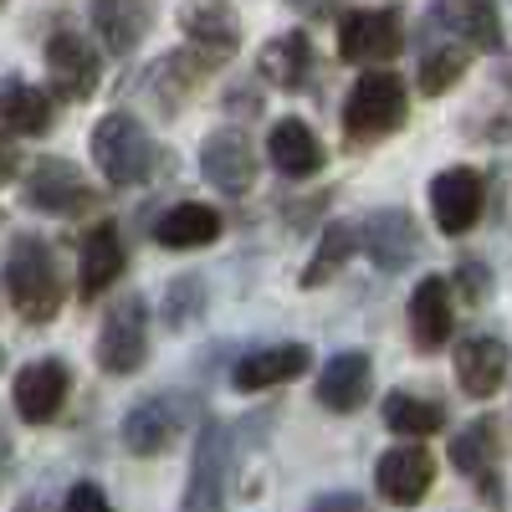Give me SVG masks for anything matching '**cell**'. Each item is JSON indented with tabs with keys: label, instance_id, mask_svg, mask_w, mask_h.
<instances>
[{
	"label": "cell",
	"instance_id": "obj_37",
	"mask_svg": "<svg viewBox=\"0 0 512 512\" xmlns=\"http://www.w3.org/2000/svg\"><path fill=\"white\" fill-rule=\"evenodd\" d=\"M297 11H308V16H318V11H328V0H292Z\"/></svg>",
	"mask_w": 512,
	"mask_h": 512
},
{
	"label": "cell",
	"instance_id": "obj_39",
	"mask_svg": "<svg viewBox=\"0 0 512 512\" xmlns=\"http://www.w3.org/2000/svg\"><path fill=\"white\" fill-rule=\"evenodd\" d=\"M0 364H6V354H0Z\"/></svg>",
	"mask_w": 512,
	"mask_h": 512
},
{
	"label": "cell",
	"instance_id": "obj_36",
	"mask_svg": "<svg viewBox=\"0 0 512 512\" xmlns=\"http://www.w3.org/2000/svg\"><path fill=\"white\" fill-rule=\"evenodd\" d=\"M11 175H16V149H11L6 139H0V185H6Z\"/></svg>",
	"mask_w": 512,
	"mask_h": 512
},
{
	"label": "cell",
	"instance_id": "obj_38",
	"mask_svg": "<svg viewBox=\"0 0 512 512\" xmlns=\"http://www.w3.org/2000/svg\"><path fill=\"white\" fill-rule=\"evenodd\" d=\"M11 456V441H6V431H0V461H6Z\"/></svg>",
	"mask_w": 512,
	"mask_h": 512
},
{
	"label": "cell",
	"instance_id": "obj_32",
	"mask_svg": "<svg viewBox=\"0 0 512 512\" xmlns=\"http://www.w3.org/2000/svg\"><path fill=\"white\" fill-rule=\"evenodd\" d=\"M205 308V282L200 277H180V282H169L164 292V328H190Z\"/></svg>",
	"mask_w": 512,
	"mask_h": 512
},
{
	"label": "cell",
	"instance_id": "obj_7",
	"mask_svg": "<svg viewBox=\"0 0 512 512\" xmlns=\"http://www.w3.org/2000/svg\"><path fill=\"white\" fill-rule=\"evenodd\" d=\"M482 200H487L482 175H477V169H466V164L441 169V175L431 180V216H436V226H441L446 236L472 231V226L482 221Z\"/></svg>",
	"mask_w": 512,
	"mask_h": 512
},
{
	"label": "cell",
	"instance_id": "obj_13",
	"mask_svg": "<svg viewBox=\"0 0 512 512\" xmlns=\"http://www.w3.org/2000/svg\"><path fill=\"white\" fill-rule=\"evenodd\" d=\"M431 482H436V456L425 451L420 441H405V446L379 456V492L390 502L415 507L425 492H431Z\"/></svg>",
	"mask_w": 512,
	"mask_h": 512
},
{
	"label": "cell",
	"instance_id": "obj_5",
	"mask_svg": "<svg viewBox=\"0 0 512 512\" xmlns=\"http://www.w3.org/2000/svg\"><path fill=\"white\" fill-rule=\"evenodd\" d=\"M185 425H190L185 395H149L123 415V446L134 456H159L185 436Z\"/></svg>",
	"mask_w": 512,
	"mask_h": 512
},
{
	"label": "cell",
	"instance_id": "obj_11",
	"mask_svg": "<svg viewBox=\"0 0 512 512\" xmlns=\"http://www.w3.org/2000/svg\"><path fill=\"white\" fill-rule=\"evenodd\" d=\"M47 77H52L57 98H67V103L93 98L98 93V57H93V47L77 31H57L47 41Z\"/></svg>",
	"mask_w": 512,
	"mask_h": 512
},
{
	"label": "cell",
	"instance_id": "obj_24",
	"mask_svg": "<svg viewBox=\"0 0 512 512\" xmlns=\"http://www.w3.org/2000/svg\"><path fill=\"white\" fill-rule=\"evenodd\" d=\"M369 400V354L349 349V354H333L328 369L318 374V405L349 415Z\"/></svg>",
	"mask_w": 512,
	"mask_h": 512
},
{
	"label": "cell",
	"instance_id": "obj_40",
	"mask_svg": "<svg viewBox=\"0 0 512 512\" xmlns=\"http://www.w3.org/2000/svg\"><path fill=\"white\" fill-rule=\"evenodd\" d=\"M0 6H6V0H0Z\"/></svg>",
	"mask_w": 512,
	"mask_h": 512
},
{
	"label": "cell",
	"instance_id": "obj_22",
	"mask_svg": "<svg viewBox=\"0 0 512 512\" xmlns=\"http://www.w3.org/2000/svg\"><path fill=\"white\" fill-rule=\"evenodd\" d=\"M123 272V241L113 221H98L88 236H82V256H77V287L82 297H103Z\"/></svg>",
	"mask_w": 512,
	"mask_h": 512
},
{
	"label": "cell",
	"instance_id": "obj_15",
	"mask_svg": "<svg viewBox=\"0 0 512 512\" xmlns=\"http://www.w3.org/2000/svg\"><path fill=\"white\" fill-rule=\"evenodd\" d=\"M67 390H72V374H67V364H57V359H36V364H26L21 374H16V410H21V420H31V425H47L57 410H62V400H67Z\"/></svg>",
	"mask_w": 512,
	"mask_h": 512
},
{
	"label": "cell",
	"instance_id": "obj_3",
	"mask_svg": "<svg viewBox=\"0 0 512 512\" xmlns=\"http://www.w3.org/2000/svg\"><path fill=\"white\" fill-rule=\"evenodd\" d=\"M410 113V93L395 72H364L354 82V93L344 103V128H349V144H374L384 134H395Z\"/></svg>",
	"mask_w": 512,
	"mask_h": 512
},
{
	"label": "cell",
	"instance_id": "obj_20",
	"mask_svg": "<svg viewBox=\"0 0 512 512\" xmlns=\"http://www.w3.org/2000/svg\"><path fill=\"white\" fill-rule=\"evenodd\" d=\"M497 420L492 415H482V420H472V425H461V431L451 436V466L461 477H472L487 497H492V477H497V456H502V446H497Z\"/></svg>",
	"mask_w": 512,
	"mask_h": 512
},
{
	"label": "cell",
	"instance_id": "obj_30",
	"mask_svg": "<svg viewBox=\"0 0 512 512\" xmlns=\"http://www.w3.org/2000/svg\"><path fill=\"white\" fill-rule=\"evenodd\" d=\"M354 251H359V226H354V221L323 226V241H318L313 262H308V272H303V287H323L333 272H344V262H349Z\"/></svg>",
	"mask_w": 512,
	"mask_h": 512
},
{
	"label": "cell",
	"instance_id": "obj_19",
	"mask_svg": "<svg viewBox=\"0 0 512 512\" xmlns=\"http://www.w3.org/2000/svg\"><path fill=\"white\" fill-rule=\"evenodd\" d=\"M431 21L441 31L461 36L466 47H477V52H497L502 47V21H497L492 0H436Z\"/></svg>",
	"mask_w": 512,
	"mask_h": 512
},
{
	"label": "cell",
	"instance_id": "obj_26",
	"mask_svg": "<svg viewBox=\"0 0 512 512\" xmlns=\"http://www.w3.org/2000/svg\"><path fill=\"white\" fill-rule=\"evenodd\" d=\"M256 67H262V77L272 82V88L297 93V88L308 82V72H313V47H308V36H303V31L272 36L267 47H262V57H256Z\"/></svg>",
	"mask_w": 512,
	"mask_h": 512
},
{
	"label": "cell",
	"instance_id": "obj_8",
	"mask_svg": "<svg viewBox=\"0 0 512 512\" xmlns=\"http://www.w3.org/2000/svg\"><path fill=\"white\" fill-rule=\"evenodd\" d=\"M226 477H231V431L221 420L200 425L195 441V466H190V492L185 507H221L226 502Z\"/></svg>",
	"mask_w": 512,
	"mask_h": 512
},
{
	"label": "cell",
	"instance_id": "obj_16",
	"mask_svg": "<svg viewBox=\"0 0 512 512\" xmlns=\"http://www.w3.org/2000/svg\"><path fill=\"white\" fill-rule=\"evenodd\" d=\"M308 364H313V349L308 344H267V349H251L231 369V379H236V390L256 395V390H277V384L297 379Z\"/></svg>",
	"mask_w": 512,
	"mask_h": 512
},
{
	"label": "cell",
	"instance_id": "obj_28",
	"mask_svg": "<svg viewBox=\"0 0 512 512\" xmlns=\"http://www.w3.org/2000/svg\"><path fill=\"white\" fill-rule=\"evenodd\" d=\"M0 118H6L11 134L41 139L52 128V98L41 88H31V82H6V93H0Z\"/></svg>",
	"mask_w": 512,
	"mask_h": 512
},
{
	"label": "cell",
	"instance_id": "obj_29",
	"mask_svg": "<svg viewBox=\"0 0 512 512\" xmlns=\"http://www.w3.org/2000/svg\"><path fill=\"white\" fill-rule=\"evenodd\" d=\"M384 425L395 436H441L446 431V410L436 400H420V395H390L384 400Z\"/></svg>",
	"mask_w": 512,
	"mask_h": 512
},
{
	"label": "cell",
	"instance_id": "obj_9",
	"mask_svg": "<svg viewBox=\"0 0 512 512\" xmlns=\"http://www.w3.org/2000/svg\"><path fill=\"white\" fill-rule=\"evenodd\" d=\"M180 26L205 62H231L241 47V16L231 0H190L180 11Z\"/></svg>",
	"mask_w": 512,
	"mask_h": 512
},
{
	"label": "cell",
	"instance_id": "obj_12",
	"mask_svg": "<svg viewBox=\"0 0 512 512\" xmlns=\"http://www.w3.org/2000/svg\"><path fill=\"white\" fill-rule=\"evenodd\" d=\"M200 169L205 180L226 190V195H246L251 180H256V154H251V139L236 134V128H216L205 144H200Z\"/></svg>",
	"mask_w": 512,
	"mask_h": 512
},
{
	"label": "cell",
	"instance_id": "obj_34",
	"mask_svg": "<svg viewBox=\"0 0 512 512\" xmlns=\"http://www.w3.org/2000/svg\"><path fill=\"white\" fill-rule=\"evenodd\" d=\"M67 507H72V512H82V507H108V497H103V487H93V482H77V487L67 492Z\"/></svg>",
	"mask_w": 512,
	"mask_h": 512
},
{
	"label": "cell",
	"instance_id": "obj_27",
	"mask_svg": "<svg viewBox=\"0 0 512 512\" xmlns=\"http://www.w3.org/2000/svg\"><path fill=\"white\" fill-rule=\"evenodd\" d=\"M205 67H210V62H205V57H190V52H175V57L154 62V72H149V93H154L159 113H180V103L200 88Z\"/></svg>",
	"mask_w": 512,
	"mask_h": 512
},
{
	"label": "cell",
	"instance_id": "obj_14",
	"mask_svg": "<svg viewBox=\"0 0 512 512\" xmlns=\"http://www.w3.org/2000/svg\"><path fill=\"white\" fill-rule=\"evenodd\" d=\"M359 241H364L369 262L379 272H405L420 256V231H415V221L405 216V210H374V216L364 221Z\"/></svg>",
	"mask_w": 512,
	"mask_h": 512
},
{
	"label": "cell",
	"instance_id": "obj_18",
	"mask_svg": "<svg viewBox=\"0 0 512 512\" xmlns=\"http://www.w3.org/2000/svg\"><path fill=\"white\" fill-rule=\"evenodd\" d=\"M502 379H507V344L502 338L477 333V338H466V344H456V384L472 400L497 395Z\"/></svg>",
	"mask_w": 512,
	"mask_h": 512
},
{
	"label": "cell",
	"instance_id": "obj_33",
	"mask_svg": "<svg viewBox=\"0 0 512 512\" xmlns=\"http://www.w3.org/2000/svg\"><path fill=\"white\" fill-rule=\"evenodd\" d=\"M456 282L466 287V297H472V303H482V292H487V267H482V262H466V267L456 272Z\"/></svg>",
	"mask_w": 512,
	"mask_h": 512
},
{
	"label": "cell",
	"instance_id": "obj_21",
	"mask_svg": "<svg viewBox=\"0 0 512 512\" xmlns=\"http://www.w3.org/2000/svg\"><path fill=\"white\" fill-rule=\"evenodd\" d=\"M267 154H272V164H277V175H287V180H308V175H318L323 159H328L323 144H318V134H313L303 118H282V123H272Z\"/></svg>",
	"mask_w": 512,
	"mask_h": 512
},
{
	"label": "cell",
	"instance_id": "obj_23",
	"mask_svg": "<svg viewBox=\"0 0 512 512\" xmlns=\"http://www.w3.org/2000/svg\"><path fill=\"white\" fill-rule=\"evenodd\" d=\"M93 26L108 41L113 57H128V52H139V41L149 36L154 6L149 0H93Z\"/></svg>",
	"mask_w": 512,
	"mask_h": 512
},
{
	"label": "cell",
	"instance_id": "obj_35",
	"mask_svg": "<svg viewBox=\"0 0 512 512\" xmlns=\"http://www.w3.org/2000/svg\"><path fill=\"white\" fill-rule=\"evenodd\" d=\"M313 507H323V512H328V507H364V502H359L354 492H323Z\"/></svg>",
	"mask_w": 512,
	"mask_h": 512
},
{
	"label": "cell",
	"instance_id": "obj_31",
	"mask_svg": "<svg viewBox=\"0 0 512 512\" xmlns=\"http://www.w3.org/2000/svg\"><path fill=\"white\" fill-rule=\"evenodd\" d=\"M466 77V57L456 52V47H441V52H431V57H425V67H420V93L425 98H441V93H451L456 88V82Z\"/></svg>",
	"mask_w": 512,
	"mask_h": 512
},
{
	"label": "cell",
	"instance_id": "obj_1",
	"mask_svg": "<svg viewBox=\"0 0 512 512\" xmlns=\"http://www.w3.org/2000/svg\"><path fill=\"white\" fill-rule=\"evenodd\" d=\"M6 297H11V308L26 318V323H52L62 313V272H57V256L47 241H36V236H21L6 256Z\"/></svg>",
	"mask_w": 512,
	"mask_h": 512
},
{
	"label": "cell",
	"instance_id": "obj_17",
	"mask_svg": "<svg viewBox=\"0 0 512 512\" xmlns=\"http://www.w3.org/2000/svg\"><path fill=\"white\" fill-rule=\"evenodd\" d=\"M451 328H456V308H451V287L446 277H425L410 292V333L420 349H446L451 344Z\"/></svg>",
	"mask_w": 512,
	"mask_h": 512
},
{
	"label": "cell",
	"instance_id": "obj_6",
	"mask_svg": "<svg viewBox=\"0 0 512 512\" xmlns=\"http://www.w3.org/2000/svg\"><path fill=\"white\" fill-rule=\"evenodd\" d=\"M144 354H149L144 297L128 292L123 303L103 318V333H98V364H103L108 374H134V369H144Z\"/></svg>",
	"mask_w": 512,
	"mask_h": 512
},
{
	"label": "cell",
	"instance_id": "obj_25",
	"mask_svg": "<svg viewBox=\"0 0 512 512\" xmlns=\"http://www.w3.org/2000/svg\"><path fill=\"white\" fill-rule=\"evenodd\" d=\"M154 236H159V246H169V251H195V246H210L221 236V216L210 205H200V200H185V205H175V210H164L159 216V226H154Z\"/></svg>",
	"mask_w": 512,
	"mask_h": 512
},
{
	"label": "cell",
	"instance_id": "obj_4",
	"mask_svg": "<svg viewBox=\"0 0 512 512\" xmlns=\"http://www.w3.org/2000/svg\"><path fill=\"white\" fill-rule=\"evenodd\" d=\"M405 47V26L395 6H379V11H349L344 26H338V57L359 62V67H384L395 62Z\"/></svg>",
	"mask_w": 512,
	"mask_h": 512
},
{
	"label": "cell",
	"instance_id": "obj_10",
	"mask_svg": "<svg viewBox=\"0 0 512 512\" xmlns=\"http://www.w3.org/2000/svg\"><path fill=\"white\" fill-rule=\"evenodd\" d=\"M26 205L47 210V216H77L93 205V190L82 180V169L67 159H41L26 175Z\"/></svg>",
	"mask_w": 512,
	"mask_h": 512
},
{
	"label": "cell",
	"instance_id": "obj_2",
	"mask_svg": "<svg viewBox=\"0 0 512 512\" xmlns=\"http://www.w3.org/2000/svg\"><path fill=\"white\" fill-rule=\"evenodd\" d=\"M93 159L108 185H118V190L144 185L154 175V139L134 113H108L93 128Z\"/></svg>",
	"mask_w": 512,
	"mask_h": 512
}]
</instances>
